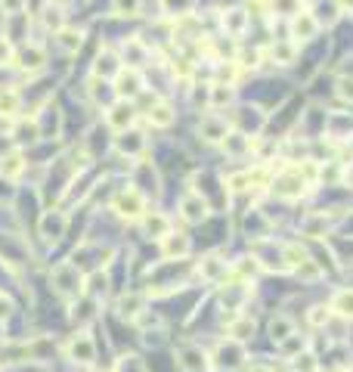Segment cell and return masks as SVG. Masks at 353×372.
Wrapping results in <instances>:
<instances>
[{
  "label": "cell",
  "mask_w": 353,
  "mask_h": 372,
  "mask_svg": "<svg viewBox=\"0 0 353 372\" xmlns=\"http://www.w3.org/2000/svg\"><path fill=\"white\" fill-rule=\"evenodd\" d=\"M338 10H341V3H338V0H331V3L322 0V3L316 6V19H319V25H335L338 16H341Z\"/></svg>",
  "instance_id": "cell-45"
},
{
  "label": "cell",
  "mask_w": 353,
  "mask_h": 372,
  "mask_svg": "<svg viewBox=\"0 0 353 372\" xmlns=\"http://www.w3.org/2000/svg\"><path fill=\"white\" fill-rule=\"evenodd\" d=\"M329 307H331V317L350 323V320H353V289H338L335 295H331Z\"/></svg>",
  "instance_id": "cell-27"
},
{
  "label": "cell",
  "mask_w": 353,
  "mask_h": 372,
  "mask_svg": "<svg viewBox=\"0 0 353 372\" xmlns=\"http://www.w3.org/2000/svg\"><path fill=\"white\" fill-rule=\"evenodd\" d=\"M254 329H257V323H254V317H248V313H236V317L226 323L229 338L242 341V345L251 338V335H254Z\"/></svg>",
  "instance_id": "cell-28"
},
{
  "label": "cell",
  "mask_w": 353,
  "mask_h": 372,
  "mask_svg": "<svg viewBox=\"0 0 353 372\" xmlns=\"http://www.w3.org/2000/svg\"><path fill=\"white\" fill-rule=\"evenodd\" d=\"M208 214H211V205H208V199L199 196V192H186V196L180 199V217H183L186 224H201V220H208Z\"/></svg>",
  "instance_id": "cell-11"
},
{
  "label": "cell",
  "mask_w": 353,
  "mask_h": 372,
  "mask_svg": "<svg viewBox=\"0 0 353 372\" xmlns=\"http://www.w3.org/2000/svg\"><path fill=\"white\" fill-rule=\"evenodd\" d=\"M66 354H69V360H75V363H93V357H96V341L90 338V332H78V335H71V341L66 345Z\"/></svg>",
  "instance_id": "cell-13"
},
{
  "label": "cell",
  "mask_w": 353,
  "mask_h": 372,
  "mask_svg": "<svg viewBox=\"0 0 353 372\" xmlns=\"http://www.w3.org/2000/svg\"><path fill=\"white\" fill-rule=\"evenodd\" d=\"M338 3H341V6H353V0H338Z\"/></svg>",
  "instance_id": "cell-59"
},
{
  "label": "cell",
  "mask_w": 353,
  "mask_h": 372,
  "mask_svg": "<svg viewBox=\"0 0 353 372\" xmlns=\"http://www.w3.org/2000/svg\"><path fill=\"white\" fill-rule=\"evenodd\" d=\"M301 10V0H273V13L279 16H294Z\"/></svg>",
  "instance_id": "cell-52"
},
{
  "label": "cell",
  "mask_w": 353,
  "mask_h": 372,
  "mask_svg": "<svg viewBox=\"0 0 353 372\" xmlns=\"http://www.w3.org/2000/svg\"><path fill=\"white\" fill-rule=\"evenodd\" d=\"M146 90V78L140 69H121L115 78V96L118 99H140V93Z\"/></svg>",
  "instance_id": "cell-7"
},
{
  "label": "cell",
  "mask_w": 353,
  "mask_h": 372,
  "mask_svg": "<svg viewBox=\"0 0 353 372\" xmlns=\"http://www.w3.org/2000/svg\"><path fill=\"white\" fill-rule=\"evenodd\" d=\"M226 189H229V192H245V189H251L248 171H236V174H229V177H226Z\"/></svg>",
  "instance_id": "cell-48"
},
{
  "label": "cell",
  "mask_w": 353,
  "mask_h": 372,
  "mask_svg": "<svg viewBox=\"0 0 353 372\" xmlns=\"http://www.w3.org/2000/svg\"><path fill=\"white\" fill-rule=\"evenodd\" d=\"M279 354L288 357V360H294V357H301L307 350V335H298V332H291L285 341H279Z\"/></svg>",
  "instance_id": "cell-36"
},
{
  "label": "cell",
  "mask_w": 353,
  "mask_h": 372,
  "mask_svg": "<svg viewBox=\"0 0 353 372\" xmlns=\"http://www.w3.org/2000/svg\"><path fill=\"white\" fill-rule=\"evenodd\" d=\"M291 273L298 276L301 282H316V279H322V267H319V261H313V257H304Z\"/></svg>",
  "instance_id": "cell-40"
},
{
  "label": "cell",
  "mask_w": 353,
  "mask_h": 372,
  "mask_svg": "<svg viewBox=\"0 0 353 372\" xmlns=\"http://www.w3.org/2000/svg\"><path fill=\"white\" fill-rule=\"evenodd\" d=\"M112 211L118 214V217H124V220H140L143 214H146V196H143V192L136 189L134 183L124 186L121 192H115Z\"/></svg>",
  "instance_id": "cell-2"
},
{
  "label": "cell",
  "mask_w": 353,
  "mask_h": 372,
  "mask_svg": "<svg viewBox=\"0 0 353 372\" xmlns=\"http://www.w3.org/2000/svg\"><path fill=\"white\" fill-rule=\"evenodd\" d=\"M41 236H44V242H59L62 236L69 230V214L59 211V208H50L44 217H41Z\"/></svg>",
  "instance_id": "cell-12"
},
{
  "label": "cell",
  "mask_w": 353,
  "mask_h": 372,
  "mask_svg": "<svg viewBox=\"0 0 353 372\" xmlns=\"http://www.w3.org/2000/svg\"><path fill=\"white\" fill-rule=\"evenodd\" d=\"M124 69L121 66V56L115 53V50H99L96 59H93V78H99V81H115L118 78V71Z\"/></svg>",
  "instance_id": "cell-14"
},
{
  "label": "cell",
  "mask_w": 353,
  "mask_h": 372,
  "mask_svg": "<svg viewBox=\"0 0 353 372\" xmlns=\"http://www.w3.org/2000/svg\"><path fill=\"white\" fill-rule=\"evenodd\" d=\"M270 189H273V196L282 199V202H298V199L307 192V183L294 168H285V171H279V174L273 177Z\"/></svg>",
  "instance_id": "cell-3"
},
{
  "label": "cell",
  "mask_w": 353,
  "mask_h": 372,
  "mask_svg": "<svg viewBox=\"0 0 353 372\" xmlns=\"http://www.w3.org/2000/svg\"><path fill=\"white\" fill-rule=\"evenodd\" d=\"M291 363H294V372H316V369H319V366H316V357L310 354V350H304L301 357H294Z\"/></svg>",
  "instance_id": "cell-51"
},
{
  "label": "cell",
  "mask_w": 353,
  "mask_h": 372,
  "mask_svg": "<svg viewBox=\"0 0 353 372\" xmlns=\"http://www.w3.org/2000/svg\"><path fill=\"white\" fill-rule=\"evenodd\" d=\"M214 366H217L220 372H239L245 366V348H242V341H236V338L220 341L217 350H214Z\"/></svg>",
  "instance_id": "cell-5"
},
{
  "label": "cell",
  "mask_w": 353,
  "mask_h": 372,
  "mask_svg": "<svg viewBox=\"0 0 353 372\" xmlns=\"http://www.w3.org/2000/svg\"><path fill=\"white\" fill-rule=\"evenodd\" d=\"M0 10H3V16H19L25 10V0H0Z\"/></svg>",
  "instance_id": "cell-54"
},
{
  "label": "cell",
  "mask_w": 353,
  "mask_h": 372,
  "mask_svg": "<svg viewBox=\"0 0 353 372\" xmlns=\"http://www.w3.org/2000/svg\"><path fill=\"white\" fill-rule=\"evenodd\" d=\"M112 13L121 19H134L143 13V0H112Z\"/></svg>",
  "instance_id": "cell-44"
},
{
  "label": "cell",
  "mask_w": 353,
  "mask_h": 372,
  "mask_svg": "<svg viewBox=\"0 0 353 372\" xmlns=\"http://www.w3.org/2000/svg\"><path fill=\"white\" fill-rule=\"evenodd\" d=\"M229 131H233V127L220 115H208V118H201V124H199V134L205 143H223V137H226Z\"/></svg>",
  "instance_id": "cell-24"
},
{
  "label": "cell",
  "mask_w": 353,
  "mask_h": 372,
  "mask_svg": "<svg viewBox=\"0 0 353 372\" xmlns=\"http://www.w3.org/2000/svg\"><path fill=\"white\" fill-rule=\"evenodd\" d=\"M146 118H149V124H152V127H171V124H174V118H177V112H174V106H171L168 99H155V103L146 109Z\"/></svg>",
  "instance_id": "cell-26"
},
{
  "label": "cell",
  "mask_w": 353,
  "mask_h": 372,
  "mask_svg": "<svg viewBox=\"0 0 353 372\" xmlns=\"http://www.w3.org/2000/svg\"><path fill=\"white\" fill-rule=\"evenodd\" d=\"M84 276L81 270H78V264L71 261H62L53 267V273H50V282H53L56 295L66 298V301H78V298L84 295Z\"/></svg>",
  "instance_id": "cell-1"
},
{
  "label": "cell",
  "mask_w": 353,
  "mask_h": 372,
  "mask_svg": "<svg viewBox=\"0 0 353 372\" xmlns=\"http://www.w3.org/2000/svg\"><path fill=\"white\" fill-rule=\"evenodd\" d=\"M344 183H350V186H353V162H350V164H344Z\"/></svg>",
  "instance_id": "cell-57"
},
{
  "label": "cell",
  "mask_w": 353,
  "mask_h": 372,
  "mask_svg": "<svg viewBox=\"0 0 353 372\" xmlns=\"http://www.w3.org/2000/svg\"><path fill=\"white\" fill-rule=\"evenodd\" d=\"M22 171H25V155L19 149H13V152H6L0 159V177H6V180H16Z\"/></svg>",
  "instance_id": "cell-33"
},
{
  "label": "cell",
  "mask_w": 353,
  "mask_h": 372,
  "mask_svg": "<svg viewBox=\"0 0 353 372\" xmlns=\"http://www.w3.org/2000/svg\"><path fill=\"white\" fill-rule=\"evenodd\" d=\"M115 149H118L121 155H140L143 149H146V137H143V131H136V127H127V131H121L118 137H115Z\"/></svg>",
  "instance_id": "cell-22"
},
{
  "label": "cell",
  "mask_w": 353,
  "mask_h": 372,
  "mask_svg": "<svg viewBox=\"0 0 353 372\" xmlns=\"http://www.w3.org/2000/svg\"><path fill=\"white\" fill-rule=\"evenodd\" d=\"M13 62H16L22 71H28V75H34V71H41L47 66V50L38 47V44H25L16 53V59H13Z\"/></svg>",
  "instance_id": "cell-19"
},
{
  "label": "cell",
  "mask_w": 353,
  "mask_h": 372,
  "mask_svg": "<svg viewBox=\"0 0 353 372\" xmlns=\"http://www.w3.org/2000/svg\"><path fill=\"white\" fill-rule=\"evenodd\" d=\"M248 372H273L270 366H266V363H251V369Z\"/></svg>",
  "instance_id": "cell-58"
},
{
  "label": "cell",
  "mask_w": 353,
  "mask_h": 372,
  "mask_svg": "<svg viewBox=\"0 0 353 372\" xmlns=\"http://www.w3.org/2000/svg\"><path fill=\"white\" fill-rule=\"evenodd\" d=\"M248 295H251V282L233 279L229 285H223V289H220V304L226 307V310L239 313L242 307H245V301H248Z\"/></svg>",
  "instance_id": "cell-15"
},
{
  "label": "cell",
  "mask_w": 353,
  "mask_h": 372,
  "mask_svg": "<svg viewBox=\"0 0 353 372\" xmlns=\"http://www.w3.org/2000/svg\"><path fill=\"white\" fill-rule=\"evenodd\" d=\"M236 103V87L233 84H211V90H208V106H211L214 112L217 109H226V106Z\"/></svg>",
  "instance_id": "cell-30"
},
{
  "label": "cell",
  "mask_w": 353,
  "mask_h": 372,
  "mask_svg": "<svg viewBox=\"0 0 353 372\" xmlns=\"http://www.w3.org/2000/svg\"><path fill=\"white\" fill-rule=\"evenodd\" d=\"M229 273H233L236 279H242V282H251V279L261 273V264H257L254 255H251V257H239V261L229 267Z\"/></svg>",
  "instance_id": "cell-35"
},
{
  "label": "cell",
  "mask_w": 353,
  "mask_h": 372,
  "mask_svg": "<svg viewBox=\"0 0 353 372\" xmlns=\"http://www.w3.org/2000/svg\"><path fill=\"white\" fill-rule=\"evenodd\" d=\"M143 307H146V298L140 295V292H131V295H124L118 301V317L121 320H140V313H143Z\"/></svg>",
  "instance_id": "cell-31"
},
{
  "label": "cell",
  "mask_w": 353,
  "mask_h": 372,
  "mask_svg": "<svg viewBox=\"0 0 353 372\" xmlns=\"http://www.w3.org/2000/svg\"><path fill=\"white\" fill-rule=\"evenodd\" d=\"M338 96L353 103V78H341V81H338Z\"/></svg>",
  "instance_id": "cell-55"
},
{
  "label": "cell",
  "mask_w": 353,
  "mask_h": 372,
  "mask_svg": "<svg viewBox=\"0 0 353 372\" xmlns=\"http://www.w3.org/2000/svg\"><path fill=\"white\" fill-rule=\"evenodd\" d=\"M236 75H239V62H217V84H236Z\"/></svg>",
  "instance_id": "cell-46"
},
{
  "label": "cell",
  "mask_w": 353,
  "mask_h": 372,
  "mask_svg": "<svg viewBox=\"0 0 353 372\" xmlns=\"http://www.w3.org/2000/svg\"><path fill=\"white\" fill-rule=\"evenodd\" d=\"M350 140H353V137H350Z\"/></svg>",
  "instance_id": "cell-60"
},
{
  "label": "cell",
  "mask_w": 353,
  "mask_h": 372,
  "mask_svg": "<svg viewBox=\"0 0 353 372\" xmlns=\"http://www.w3.org/2000/svg\"><path fill=\"white\" fill-rule=\"evenodd\" d=\"M294 59H298V44H294L291 38H276L270 44V62H276V66H291Z\"/></svg>",
  "instance_id": "cell-25"
},
{
  "label": "cell",
  "mask_w": 353,
  "mask_h": 372,
  "mask_svg": "<svg viewBox=\"0 0 353 372\" xmlns=\"http://www.w3.org/2000/svg\"><path fill=\"white\" fill-rule=\"evenodd\" d=\"M248 177H251V186H257V189H266V186L273 183V174H270V168H266V164H261V168H251Z\"/></svg>",
  "instance_id": "cell-49"
},
{
  "label": "cell",
  "mask_w": 353,
  "mask_h": 372,
  "mask_svg": "<svg viewBox=\"0 0 353 372\" xmlns=\"http://www.w3.org/2000/svg\"><path fill=\"white\" fill-rule=\"evenodd\" d=\"M301 233H304L307 239H322V236L331 233V217L329 214H319V211L307 214V217L301 220Z\"/></svg>",
  "instance_id": "cell-23"
},
{
  "label": "cell",
  "mask_w": 353,
  "mask_h": 372,
  "mask_svg": "<svg viewBox=\"0 0 353 372\" xmlns=\"http://www.w3.org/2000/svg\"><path fill=\"white\" fill-rule=\"evenodd\" d=\"M96 317V298H90V295H81L78 301H71V320L75 323H90V320Z\"/></svg>",
  "instance_id": "cell-34"
},
{
  "label": "cell",
  "mask_w": 353,
  "mask_h": 372,
  "mask_svg": "<svg viewBox=\"0 0 353 372\" xmlns=\"http://www.w3.org/2000/svg\"><path fill=\"white\" fill-rule=\"evenodd\" d=\"M196 3L199 0H161V10L174 19H186L192 10H196Z\"/></svg>",
  "instance_id": "cell-42"
},
{
  "label": "cell",
  "mask_w": 353,
  "mask_h": 372,
  "mask_svg": "<svg viewBox=\"0 0 353 372\" xmlns=\"http://www.w3.org/2000/svg\"><path fill=\"white\" fill-rule=\"evenodd\" d=\"M307 323L313 329H326L331 323V307L329 304H313L307 310Z\"/></svg>",
  "instance_id": "cell-43"
},
{
  "label": "cell",
  "mask_w": 353,
  "mask_h": 372,
  "mask_svg": "<svg viewBox=\"0 0 353 372\" xmlns=\"http://www.w3.org/2000/svg\"><path fill=\"white\" fill-rule=\"evenodd\" d=\"M140 227H143V236H146V239H155V242H161L164 236L174 230V227H171V217L161 211H146L140 217Z\"/></svg>",
  "instance_id": "cell-16"
},
{
  "label": "cell",
  "mask_w": 353,
  "mask_h": 372,
  "mask_svg": "<svg viewBox=\"0 0 353 372\" xmlns=\"http://www.w3.org/2000/svg\"><path fill=\"white\" fill-rule=\"evenodd\" d=\"M121 62H127V69H140L149 62V47L140 38H127L121 44Z\"/></svg>",
  "instance_id": "cell-21"
},
{
  "label": "cell",
  "mask_w": 353,
  "mask_h": 372,
  "mask_svg": "<svg viewBox=\"0 0 353 372\" xmlns=\"http://www.w3.org/2000/svg\"><path fill=\"white\" fill-rule=\"evenodd\" d=\"M319 19H316V13L313 10H304V6H301L298 13H294L291 19H288V38L294 41V44H310V41L316 38V34H319Z\"/></svg>",
  "instance_id": "cell-4"
},
{
  "label": "cell",
  "mask_w": 353,
  "mask_h": 372,
  "mask_svg": "<svg viewBox=\"0 0 353 372\" xmlns=\"http://www.w3.org/2000/svg\"><path fill=\"white\" fill-rule=\"evenodd\" d=\"M13 313V301L10 298H0V320H6Z\"/></svg>",
  "instance_id": "cell-56"
},
{
  "label": "cell",
  "mask_w": 353,
  "mask_h": 372,
  "mask_svg": "<svg viewBox=\"0 0 353 372\" xmlns=\"http://www.w3.org/2000/svg\"><path fill=\"white\" fill-rule=\"evenodd\" d=\"M44 25L53 28V31H62V28H66V13H62L59 6H47V10H44Z\"/></svg>",
  "instance_id": "cell-47"
},
{
  "label": "cell",
  "mask_w": 353,
  "mask_h": 372,
  "mask_svg": "<svg viewBox=\"0 0 353 372\" xmlns=\"http://www.w3.org/2000/svg\"><path fill=\"white\" fill-rule=\"evenodd\" d=\"M266 329H270V338H273V341H276V345H279V341H285L288 335L294 332V323H291V320L285 317V313H276V317L270 320V326H266Z\"/></svg>",
  "instance_id": "cell-39"
},
{
  "label": "cell",
  "mask_w": 353,
  "mask_h": 372,
  "mask_svg": "<svg viewBox=\"0 0 353 372\" xmlns=\"http://www.w3.org/2000/svg\"><path fill=\"white\" fill-rule=\"evenodd\" d=\"M16 59V50H13L10 38L6 34H0V66H10V62Z\"/></svg>",
  "instance_id": "cell-53"
},
{
  "label": "cell",
  "mask_w": 353,
  "mask_h": 372,
  "mask_svg": "<svg viewBox=\"0 0 353 372\" xmlns=\"http://www.w3.org/2000/svg\"><path fill=\"white\" fill-rule=\"evenodd\" d=\"M19 115V90L0 87V118H16Z\"/></svg>",
  "instance_id": "cell-38"
},
{
  "label": "cell",
  "mask_w": 353,
  "mask_h": 372,
  "mask_svg": "<svg viewBox=\"0 0 353 372\" xmlns=\"http://www.w3.org/2000/svg\"><path fill=\"white\" fill-rule=\"evenodd\" d=\"M106 292H109V276L106 273H93V276H87L84 279V295H90V298H103Z\"/></svg>",
  "instance_id": "cell-41"
},
{
  "label": "cell",
  "mask_w": 353,
  "mask_h": 372,
  "mask_svg": "<svg viewBox=\"0 0 353 372\" xmlns=\"http://www.w3.org/2000/svg\"><path fill=\"white\" fill-rule=\"evenodd\" d=\"M192 252V239L186 233H180V230H171L168 236L161 239V255L168 257V261H183L186 255Z\"/></svg>",
  "instance_id": "cell-18"
},
{
  "label": "cell",
  "mask_w": 353,
  "mask_h": 372,
  "mask_svg": "<svg viewBox=\"0 0 353 372\" xmlns=\"http://www.w3.org/2000/svg\"><path fill=\"white\" fill-rule=\"evenodd\" d=\"M177 366L183 372H208L211 369V357L199 345H180L177 348Z\"/></svg>",
  "instance_id": "cell-9"
},
{
  "label": "cell",
  "mask_w": 353,
  "mask_h": 372,
  "mask_svg": "<svg viewBox=\"0 0 353 372\" xmlns=\"http://www.w3.org/2000/svg\"><path fill=\"white\" fill-rule=\"evenodd\" d=\"M254 257L257 264H261L264 270H273V273H291V267H288L285 261V245H273V242H254Z\"/></svg>",
  "instance_id": "cell-6"
},
{
  "label": "cell",
  "mask_w": 353,
  "mask_h": 372,
  "mask_svg": "<svg viewBox=\"0 0 353 372\" xmlns=\"http://www.w3.org/2000/svg\"><path fill=\"white\" fill-rule=\"evenodd\" d=\"M56 41H59V47L66 53H78L84 44V31L81 28H62V31H56Z\"/></svg>",
  "instance_id": "cell-37"
},
{
  "label": "cell",
  "mask_w": 353,
  "mask_h": 372,
  "mask_svg": "<svg viewBox=\"0 0 353 372\" xmlns=\"http://www.w3.org/2000/svg\"><path fill=\"white\" fill-rule=\"evenodd\" d=\"M115 372H146V366H143V360L136 354H127L115 363Z\"/></svg>",
  "instance_id": "cell-50"
},
{
  "label": "cell",
  "mask_w": 353,
  "mask_h": 372,
  "mask_svg": "<svg viewBox=\"0 0 353 372\" xmlns=\"http://www.w3.org/2000/svg\"><path fill=\"white\" fill-rule=\"evenodd\" d=\"M220 25H223V31H226L229 38H242V34L248 31L251 19H248V13H245L242 6H226L223 16H220Z\"/></svg>",
  "instance_id": "cell-20"
},
{
  "label": "cell",
  "mask_w": 353,
  "mask_h": 372,
  "mask_svg": "<svg viewBox=\"0 0 353 372\" xmlns=\"http://www.w3.org/2000/svg\"><path fill=\"white\" fill-rule=\"evenodd\" d=\"M233 124H236V131H242V134H248V137H254L257 131H264L266 115H264L261 109H251V106H242V109H236Z\"/></svg>",
  "instance_id": "cell-17"
},
{
  "label": "cell",
  "mask_w": 353,
  "mask_h": 372,
  "mask_svg": "<svg viewBox=\"0 0 353 372\" xmlns=\"http://www.w3.org/2000/svg\"><path fill=\"white\" fill-rule=\"evenodd\" d=\"M196 273L201 276V282L220 285L223 279L229 276V264H226V257H223V255L211 252V255H205V257H201V261L196 264Z\"/></svg>",
  "instance_id": "cell-8"
},
{
  "label": "cell",
  "mask_w": 353,
  "mask_h": 372,
  "mask_svg": "<svg viewBox=\"0 0 353 372\" xmlns=\"http://www.w3.org/2000/svg\"><path fill=\"white\" fill-rule=\"evenodd\" d=\"M13 140H16L19 146H25V143H38L41 140L38 121H34V118H19L16 124H13Z\"/></svg>",
  "instance_id": "cell-32"
},
{
  "label": "cell",
  "mask_w": 353,
  "mask_h": 372,
  "mask_svg": "<svg viewBox=\"0 0 353 372\" xmlns=\"http://www.w3.org/2000/svg\"><path fill=\"white\" fill-rule=\"evenodd\" d=\"M106 121H109L112 131H127V127H134L136 121V103H131V99H115V103L109 106V112H106Z\"/></svg>",
  "instance_id": "cell-10"
},
{
  "label": "cell",
  "mask_w": 353,
  "mask_h": 372,
  "mask_svg": "<svg viewBox=\"0 0 353 372\" xmlns=\"http://www.w3.org/2000/svg\"><path fill=\"white\" fill-rule=\"evenodd\" d=\"M223 152L226 155H233V159H245V155L251 152V137L248 134H242V131H229L226 137H223Z\"/></svg>",
  "instance_id": "cell-29"
}]
</instances>
